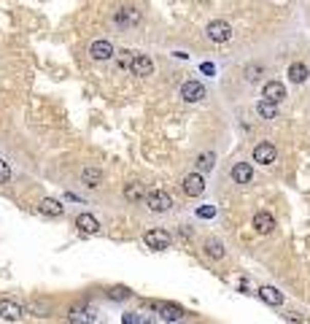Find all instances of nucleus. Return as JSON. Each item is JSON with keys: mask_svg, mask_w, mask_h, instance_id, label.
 <instances>
[{"mask_svg": "<svg viewBox=\"0 0 310 324\" xmlns=\"http://www.w3.org/2000/svg\"><path fill=\"white\" fill-rule=\"evenodd\" d=\"M146 205L151 208L154 214H165V211L173 208V197H170L165 189H154V192L146 195Z\"/></svg>", "mask_w": 310, "mask_h": 324, "instance_id": "1", "label": "nucleus"}, {"mask_svg": "<svg viewBox=\"0 0 310 324\" xmlns=\"http://www.w3.org/2000/svg\"><path fill=\"white\" fill-rule=\"evenodd\" d=\"M205 33H208L210 41H216V44H227V41L232 38V25L224 22V19H213Z\"/></svg>", "mask_w": 310, "mask_h": 324, "instance_id": "2", "label": "nucleus"}, {"mask_svg": "<svg viewBox=\"0 0 310 324\" xmlns=\"http://www.w3.org/2000/svg\"><path fill=\"white\" fill-rule=\"evenodd\" d=\"M181 98H184L186 103H200L202 98H205V87H202L200 81L189 79V81H184V84H181Z\"/></svg>", "mask_w": 310, "mask_h": 324, "instance_id": "3", "label": "nucleus"}, {"mask_svg": "<svg viewBox=\"0 0 310 324\" xmlns=\"http://www.w3.org/2000/svg\"><path fill=\"white\" fill-rule=\"evenodd\" d=\"M275 157H278V151H275L273 143L264 141V143H256V146H254V162H259V165H273Z\"/></svg>", "mask_w": 310, "mask_h": 324, "instance_id": "4", "label": "nucleus"}, {"mask_svg": "<svg viewBox=\"0 0 310 324\" xmlns=\"http://www.w3.org/2000/svg\"><path fill=\"white\" fill-rule=\"evenodd\" d=\"M146 246L154 249V252H165V249L170 246V235L165 233V230H148L146 233Z\"/></svg>", "mask_w": 310, "mask_h": 324, "instance_id": "5", "label": "nucleus"}, {"mask_svg": "<svg viewBox=\"0 0 310 324\" xmlns=\"http://www.w3.org/2000/svg\"><path fill=\"white\" fill-rule=\"evenodd\" d=\"M151 308H157L159 316H162L165 321H178V319H184V308L176 306V302H151Z\"/></svg>", "mask_w": 310, "mask_h": 324, "instance_id": "6", "label": "nucleus"}, {"mask_svg": "<svg viewBox=\"0 0 310 324\" xmlns=\"http://www.w3.org/2000/svg\"><path fill=\"white\" fill-rule=\"evenodd\" d=\"M181 186H184V192H186L189 197H197V195L205 192V179H202L200 173H189L186 179L181 181Z\"/></svg>", "mask_w": 310, "mask_h": 324, "instance_id": "7", "label": "nucleus"}, {"mask_svg": "<svg viewBox=\"0 0 310 324\" xmlns=\"http://www.w3.org/2000/svg\"><path fill=\"white\" fill-rule=\"evenodd\" d=\"M116 25H119V27H135V25H141V11L132 8V6L119 8V11H116Z\"/></svg>", "mask_w": 310, "mask_h": 324, "instance_id": "8", "label": "nucleus"}, {"mask_svg": "<svg viewBox=\"0 0 310 324\" xmlns=\"http://www.w3.org/2000/svg\"><path fill=\"white\" fill-rule=\"evenodd\" d=\"M89 57L94 62H105V60H111L113 57V46H111V41H94V44L89 46Z\"/></svg>", "mask_w": 310, "mask_h": 324, "instance_id": "9", "label": "nucleus"}, {"mask_svg": "<svg viewBox=\"0 0 310 324\" xmlns=\"http://www.w3.org/2000/svg\"><path fill=\"white\" fill-rule=\"evenodd\" d=\"M68 321L70 324H92L94 321V311L89 306H73L68 313Z\"/></svg>", "mask_w": 310, "mask_h": 324, "instance_id": "10", "label": "nucleus"}, {"mask_svg": "<svg viewBox=\"0 0 310 324\" xmlns=\"http://www.w3.org/2000/svg\"><path fill=\"white\" fill-rule=\"evenodd\" d=\"M254 230H256V233H262V235H270L273 230H275V216L267 214V211H259V214L254 216Z\"/></svg>", "mask_w": 310, "mask_h": 324, "instance_id": "11", "label": "nucleus"}, {"mask_svg": "<svg viewBox=\"0 0 310 324\" xmlns=\"http://www.w3.org/2000/svg\"><path fill=\"white\" fill-rule=\"evenodd\" d=\"M76 227L81 230L84 235H98L100 233V222L92 214H79L76 216Z\"/></svg>", "mask_w": 310, "mask_h": 324, "instance_id": "12", "label": "nucleus"}, {"mask_svg": "<svg viewBox=\"0 0 310 324\" xmlns=\"http://www.w3.org/2000/svg\"><path fill=\"white\" fill-rule=\"evenodd\" d=\"M22 313H25L22 302H16V300H0V316H3V319L14 321V319L22 316Z\"/></svg>", "mask_w": 310, "mask_h": 324, "instance_id": "13", "label": "nucleus"}, {"mask_svg": "<svg viewBox=\"0 0 310 324\" xmlns=\"http://www.w3.org/2000/svg\"><path fill=\"white\" fill-rule=\"evenodd\" d=\"M130 70L135 73V76L146 79V76H151L154 73V62H151V57H146V54H135V62H132Z\"/></svg>", "mask_w": 310, "mask_h": 324, "instance_id": "14", "label": "nucleus"}, {"mask_svg": "<svg viewBox=\"0 0 310 324\" xmlns=\"http://www.w3.org/2000/svg\"><path fill=\"white\" fill-rule=\"evenodd\" d=\"M262 98L281 103V100L286 98V87L281 84V81H267V84H264V89H262Z\"/></svg>", "mask_w": 310, "mask_h": 324, "instance_id": "15", "label": "nucleus"}, {"mask_svg": "<svg viewBox=\"0 0 310 324\" xmlns=\"http://www.w3.org/2000/svg\"><path fill=\"white\" fill-rule=\"evenodd\" d=\"M38 211L46 214V216H62L65 214V205H62L60 200H54V197H44V200L38 203Z\"/></svg>", "mask_w": 310, "mask_h": 324, "instance_id": "16", "label": "nucleus"}, {"mask_svg": "<svg viewBox=\"0 0 310 324\" xmlns=\"http://www.w3.org/2000/svg\"><path fill=\"white\" fill-rule=\"evenodd\" d=\"M232 179L238 181V184H251V179H254V168L248 162H238L232 168Z\"/></svg>", "mask_w": 310, "mask_h": 324, "instance_id": "17", "label": "nucleus"}, {"mask_svg": "<svg viewBox=\"0 0 310 324\" xmlns=\"http://www.w3.org/2000/svg\"><path fill=\"white\" fill-rule=\"evenodd\" d=\"M256 113H259L262 119H278V103L275 100H259V106H256Z\"/></svg>", "mask_w": 310, "mask_h": 324, "instance_id": "18", "label": "nucleus"}, {"mask_svg": "<svg viewBox=\"0 0 310 324\" xmlns=\"http://www.w3.org/2000/svg\"><path fill=\"white\" fill-rule=\"evenodd\" d=\"M81 179L87 186H100L103 184V170L100 168H84L81 170Z\"/></svg>", "mask_w": 310, "mask_h": 324, "instance_id": "19", "label": "nucleus"}, {"mask_svg": "<svg viewBox=\"0 0 310 324\" xmlns=\"http://www.w3.org/2000/svg\"><path fill=\"white\" fill-rule=\"evenodd\" d=\"M259 297H262L264 302H270V306H281V302H283V295H281V292H278L275 287H262V289H259Z\"/></svg>", "mask_w": 310, "mask_h": 324, "instance_id": "20", "label": "nucleus"}, {"mask_svg": "<svg viewBox=\"0 0 310 324\" xmlns=\"http://www.w3.org/2000/svg\"><path fill=\"white\" fill-rule=\"evenodd\" d=\"M288 79H292L294 84H305V81H307V68H305V62H294V65L288 68Z\"/></svg>", "mask_w": 310, "mask_h": 324, "instance_id": "21", "label": "nucleus"}, {"mask_svg": "<svg viewBox=\"0 0 310 324\" xmlns=\"http://www.w3.org/2000/svg\"><path fill=\"white\" fill-rule=\"evenodd\" d=\"M124 197H127L130 203L146 200V189H143V184H127V186H124Z\"/></svg>", "mask_w": 310, "mask_h": 324, "instance_id": "22", "label": "nucleus"}, {"mask_svg": "<svg viewBox=\"0 0 310 324\" xmlns=\"http://www.w3.org/2000/svg\"><path fill=\"white\" fill-rule=\"evenodd\" d=\"M213 165H216V154H213V151H202V154L197 157V170H200V173L213 170Z\"/></svg>", "mask_w": 310, "mask_h": 324, "instance_id": "23", "label": "nucleus"}, {"mask_svg": "<svg viewBox=\"0 0 310 324\" xmlns=\"http://www.w3.org/2000/svg\"><path fill=\"white\" fill-rule=\"evenodd\" d=\"M205 252L213 259H221L224 257V243H221V240H216V238H210V240H205Z\"/></svg>", "mask_w": 310, "mask_h": 324, "instance_id": "24", "label": "nucleus"}, {"mask_svg": "<svg viewBox=\"0 0 310 324\" xmlns=\"http://www.w3.org/2000/svg\"><path fill=\"white\" fill-rule=\"evenodd\" d=\"M119 68L122 70H130L132 68V62H135V51H130V49H124V51H119Z\"/></svg>", "mask_w": 310, "mask_h": 324, "instance_id": "25", "label": "nucleus"}, {"mask_svg": "<svg viewBox=\"0 0 310 324\" xmlns=\"http://www.w3.org/2000/svg\"><path fill=\"white\" fill-rule=\"evenodd\" d=\"M130 295H132V292L127 289V287H113V289H108V297L111 300H127Z\"/></svg>", "mask_w": 310, "mask_h": 324, "instance_id": "26", "label": "nucleus"}, {"mask_svg": "<svg viewBox=\"0 0 310 324\" xmlns=\"http://www.w3.org/2000/svg\"><path fill=\"white\" fill-rule=\"evenodd\" d=\"M259 76H262V65H248L245 68V79L248 81H259Z\"/></svg>", "mask_w": 310, "mask_h": 324, "instance_id": "27", "label": "nucleus"}, {"mask_svg": "<svg viewBox=\"0 0 310 324\" xmlns=\"http://www.w3.org/2000/svg\"><path fill=\"white\" fill-rule=\"evenodd\" d=\"M11 181V168H8V162L0 160V184H8Z\"/></svg>", "mask_w": 310, "mask_h": 324, "instance_id": "28", "label": "nucleus"}, {"mask_svg": "<svg viewBox=\"0 0 310 324\" xmlns=\"http://www.w3.org/2000/svg\"><path fill=\"white\" fill-rule=\"evenodd\" d=\"M197 216L210 219V216H216V208H213V205H202V208H197Z\"/></svg>", "mask_w": 310, "mask_h": 324, "instance_id": "29", "label": "nucleus"}, {"mask_svg": "<svg viewBox=\"0 0 310 324\" xmlns=\"http://www.w3.org/2000/svg\"><path fill=\"white\" fill-rule=\"evenodd\" d=\"M200 70H202V73H208V76H213V73H216V65H213V62H202Z\"/></svg>", "mask_w": 310, "mask_h": 324, "instance_id": "30", "label": "nucleus"}, {"mask_svg": "<svg viewBox=\"0 0 310 324\" xmlns=\"http://www.w3.org/2000/svg\"><path fill=\"white\" fill-rule=\"evenodd\" d=\"M122 321H124V324H141V319H138L135 313H124V316H122Z\"/></svg>", "mask_w": 310, "mask_h": 324, "instance_id": "31", "label": "nucleus"}]
</instances>
